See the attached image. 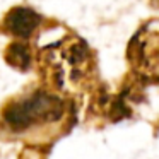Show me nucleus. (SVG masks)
Instances as JSON below:
<instances>
[{
	"label": "nucleus",
	"mask_w": 159,
	"mask_h": 159,
	"mask_svg": "<svg viewBox=\"0 0 159 159\" xmlns=\"http://www.w3.org/2000/svg\"><path fill=\"white\" fill-rule=\"evenodd\" d=\"M4 58L11 67L26 72L34 63V52H33L31 41H22V39H14L7 45L4 52Z\"/></svg>",
	"instance_id": "obj_5"
},
{
	"label": "nucleus",
	"mask_w": 159,
	"mask_h": 159,
	"mask_svg": "<svg viewBox=\"0 0 159 159\" xmlns=\"http://www.w3.org/2000/svg\"><path fill=\"white\" fill-rule=\"evenodd\" d=\"M132 69L145 79H159V21L144 24L128 43Z\"/></svg>",
	"instance_id": "obj_3"
},
{
	"label": "nucleus",
	"mask_w": 159,
	"mask_h": 159,
	"mask_svg": "<svg viewBox=\"0 0 159 159\" xmlns=\"http://www.w3.org/2000/svg\"><path fill=\"white\" fill-rule=\"evenodd\" d=\"M43 86L70 98L84 93L96 79V57L82 38L65 34L34 55Z\"/></svg>",
	"instance_id": "obj_2"
},
{
	"label": "nucleus",
	"mask_w": 159,
	"mask_h": 159,
	"mask_svg": "<svg viewBox=\"0 0 159 159\" xmlns=\"http://www.w3.org/2000/svg\"><path fill=\"white\" fill-rule=\"evenodd\" d=\"M72 101L41 84L11 98L0 111V132L29 144H50L72 128Z\"/></svg>",
	"instance_id": "obj_1"
},
{
	"label": "nucleus",
	"mask_w": 159,
	"mask_h": 159,
	"mask_svg": "<svg viewBox=\"0 0 159 159\" xmlns=\"http://www.w3.org/2000/svg\"><path fill=\"white\" fill-rule=\"evenodd\" d=\"M45 26V17L34 9L28 5H16L9 9L5 16L0 21V33L11 36L14 39H22V41H31Z\"/></svg>",
	"instance_id": "obj_4"
},
{
	"label": "nucleus",
	"mask_w": 159,
	"mask_h": 159,
	"mask_svg": "<svg viewBox=\"0 0 159 159\" xmlns=\"http://www.w3.org/2000/svg\"><path fill=\"white\" fill-rule=\"evenodd\" d=\"M151 4L152 5H157V7H159V0H151Z\"/></svg>",
	"instance_id": "obj_6"
}]
</instances>
